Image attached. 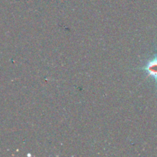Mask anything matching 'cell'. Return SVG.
I'll use <instances>...</instances> for the list:
<instances>
[{"label": "cell", "mask_w": 157, "mask_h": 157, "mask_svg": "<svg viewBox=\"0 0 157 157\" xmlns=\"http://www.w3.org/2000/svg\"><path fill=\"white\" fill-rule=\"evenodd\" d=\"M141 70H144L147 73L150 77L153 78L157 82V57L154 58L150 61L144 67H141Z\"/></svg>", "instance_id": "6da1fadb"}]
</instances>
